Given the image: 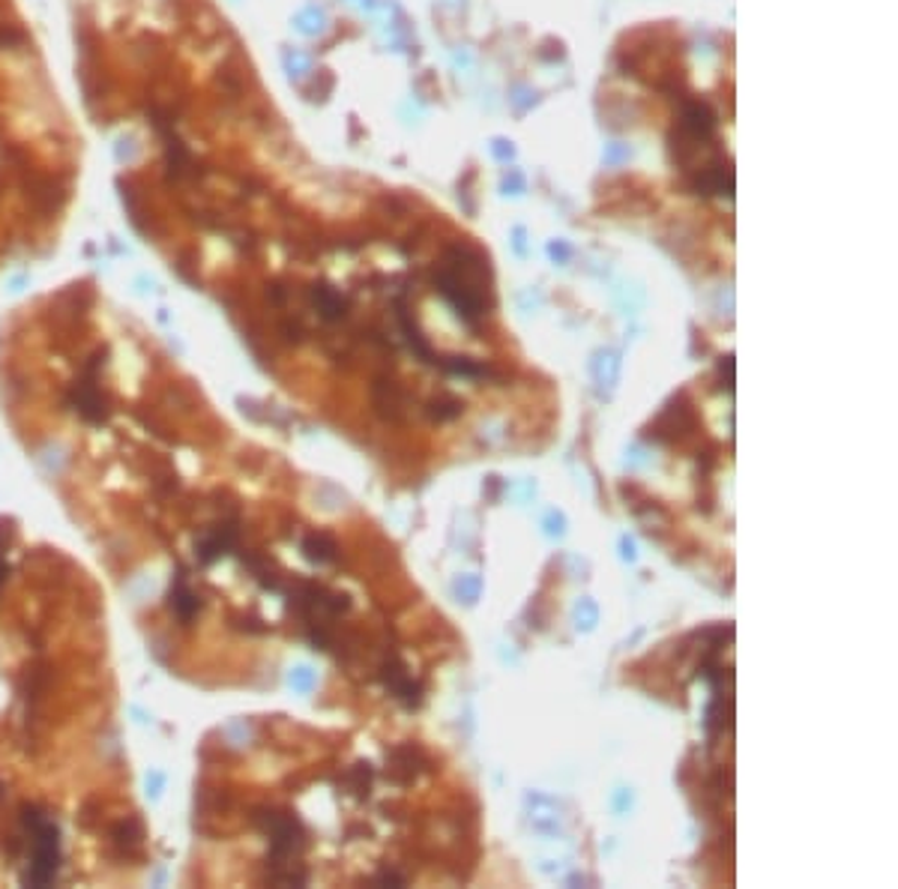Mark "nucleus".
I'll return each mask as SVG.
<instances>
[{"label": "nucleus", "mask_w": 898, "mask_h": 889, "mask_svg": "<svg viewBox=\"0 0 898 889\" xmlns=\"http://www.w3.org/2000/svg\"><path fill=\"white\" fill-rule=\"evenodd\" d=\"M384 680H386V686H390V689L396 692V698H402V701H405V704H417V701H420V689H417V686L410 683L408 671H405V668H402V665H393V668L386 665Z\"/></svg>", "instance_id": "obj_6"}, {"label": "nucleus", "mask_w": 898, "mask_h": 889, "mask_svg": "<svg viewBox=\"0 0 898 889\" xmlns=\"http://www.w3.org/2000/svg\"><path fill=\"white\" fill-rule=\"evenodd\" d=\"M303 551L309 561L330 563L333 557H336V542H333L330 537H324V533H312V537H306Z\"/></svg>", "instance_id": "obj_7"}, {"label": "nucleus", "mask_w": 898, "mask_h": 889, "mask_svg": "<svg viewBox=\"0 0 898 889\" xmlns=\"http://www.w3.org/2000/svg\"><path fill=\"white\" fill-rule=\"evenodd\" d=\"M264 830L270 836V848H273V860H291L306 848V830L300 820L294 818L291 812H267L264 818Z\"/></svg>", "instance_id": "obj_3"}, {"label": "nucleus", "mask_w": 898, "mask_h": 889, "mask_svg": "<svg viewBox=\"0 0 898 889\" xmlns=\"http://www.w3.org/2000/svg\"><path fill=\"white\" fill-rule=\"evenodd\" d=\"M168 605H171V611H175L177 617H180L183 623H189L195 614H199L201 597L192 590V585H189V575L183 573V569H177L175 585H171V597H168Z\"/></svg>", "instance_id": "obj_4"}, {"label": "nucleus", "mask_w": 898, "mask_h": 889, "mask_svg": "<svg viewBox=\"0 0 898 889\" xmlns=\"http://www.w3.org/2000/svg\"><path fill=\"white\" fill-rule=\"evenodd\" d=\"M369 784H372V767H369V764H357L348 776L350 794H357V796L369 794Z\"/></svg>", "instance_id": "obj_9"}, {"label": "nucleus", "mask_w": 898, "mask_h": 889, "mask_svg": "<svg viewBox=\"0 0 898 889\" xmlns=\"http://www.w3.org/2000/svg\"><path fill=\"white\" fill-rule=\"evenodd\" d=\"M24 832H27V868L22 880L27 887H48L60 872V830L46 808L24 806Z\"/></svg>", "instance_id": "obj_1"}, {"label": "nucleus", "mask_w": 898, "mask_h": 889, "mask_svg": "<svg viewBox=\"0 0 898 889\" xmlns=\"http://www.w3.org/2000/svg\"><path fill=\"white\" fill-rule=\"evenodd\" d=\"M3 578H7V557L0 554V585H3Z\"/></svg>", "instance_id": "obj_11"}, {"label": "nucleus", "mask_w": 898, "mask_h": 889, "mask_svg": "<svg viewBox=\"0 0 898 889\" xmlns=\"http://www.w3.org/2000/svg\"><path fill=\"white\" fill-rule=\"evenodd\" d=\"M432 413L438 417V420H453V417L462 413V401H455V398H438V401H434Z\"/></svg>", "instance_id": "obj_10"}, {"label": "nucleus", "mask_w": 898, "mask_h": 889, "mask_svg": "<svg viewBox=\"0 0 898 889\" xmlns=\"http://www.w3.org/2000/svg\"><path fill=\"white\" fill-rule=\"evenodd\" d=\"M103 365H106V353H94V357L87 360V365L82 369V375L75 377L70 396H67L70 408L75 410L84 422H91V425H103L108 417L106 396H103V389H99V372H103Z\"/></svg>", "instance_id": "obj_2"}, {"label": "nucleus", "mask_w": 898, "mask_h": 889, "mask_svg": "<svg viewBox=\"0 0 898 889\" xmlns=\"http://www.w3.org/2000/svg\"><path fill=\"white\" fill-rule=\"evenodd\" d=\"M234 542H237V527L219 525V527H213L211 533L201 539L199 551H195V554H199L201 563H213V561H219L223 554H228V551L234 549Z\"/></svg>", "instance_id": "obj_5"}, {"label": "nucleus", "mask_w": 898, "mask_h": 889, "mask_svg": "<svg viewBox=\"0 0 898 889\" xmlns=\"http://www.w3.org/2000/svg\"><path fill=\"white\" fill-rule=\"evenodd\" d=\"M315 303L318 309H321V315L330 317V321H336V317L345 315V300H342L336 291H330V288H318Z\"/></svg>", "instance_id": "obj_8"}]
</instances>
